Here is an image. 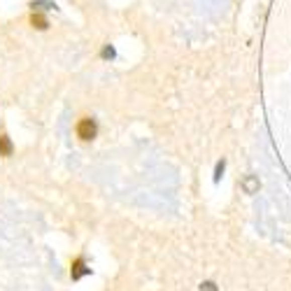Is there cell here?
Returning a JSON list of instances; mask_svg holds the SVG:
<instances>
[{
    "instance_id": "9c48e42d",
    "label": "cell",
    "mask_w": 291,
    "mask_h": 291,
    "mask_svg": "<svg viewBox=\"0 0 291 291\" xmlns=\"http://www.w3.org/2000/svg\"><path fill=\"white\" fill-rule=\"evenodd\" d=\"M222 172H224V161H222V163H217V175H215V179L222 177Z\"/></svg>"
},
{
    "instance_id": "ba28073f",
    "label": "cell",
    "mask_w": 291,
    "mask_h": 291,
    "mask_svg": "<svg viewBox=\"0 0 291 291\" xmlns=\"http://www.w3.org/2000/svg\"><path fill=\"white\" fill-rule=\"evenodd\" d=\"M103 56H105V58H112V56H114V49H112V47H105V49H103Z\"/></svg>"
},
{
    "instance_id": "7a4b0ae2",
    "label": "cell",
    "mask_w": 291,
    "mask_h": 291,
    "mask_svg": "<svg viewBox=\"0 0 291 291\" xmlns=\"http://www.w3.org/2000/svg\"><path fill=\"white\" fill-rule=\"evenodd\" d=\"M86 272H89V268H86V263H84V259H82V256L72 261V270H70V275H72V279L84 277Z\"/></svg>"
},
{
    "instance_id": "8992f818",
    "label": "cell",
    "mask_w": 291,
    "mask_h": 291,
    "mask_svg": "<svg viewBox=\"0 0 291 291\" xmlns=\"http://www.w3.org/2000/svg\"><path fill=\"white\" fill-rule=\"evenodd\" d=\"M31 7L33 10H54V3H51V0H38V3H31Z\"/></svg>"
},
{
    "instance_id": "52a82bcc",
    "label": "cell",
    "mask_w": 291,
    "mask_h": 291,
    "mask_svg": "<svg viewBox=\"0 0 291 291\" xmlns=\"http://www.w3.org/2000/svg\"><path fill=\"white\" fill-rule=\"evenodd\" d=\"M201 291H219V289H217L215 282H203V284H201Z\"/></svg>"
},
{
    "instance_id": "3957f363",
    "label": "cell",
    "mask_w": 291,
    "mask_h": 291,
    "mask_svg": "<svg viewBox=\"0 0 291 291\" xmlns=\"http://www.w3.org/2000/svg\"><path fill=\"white\" fill-rule=\"evenodd\" d=\"M242 189H245L247 193H256V191H259V179L252 177V175L245 177V179H242Z\"/></svg>"
},
{
    "instance_id": "5b68a950",
    "label": "cell",
    "mask_w": 291,
    "mask_h": 291,
    "mask_svg": "<svg viewBox=\"0 0 291 291\" xmlns=\"http://www.w3.org/2000/svg\"><path fill=\"white\" fill-rule=\"evenodd\" d=\"M12 154V142L7 135H0V156H10Z\"/></svg>"
},
{
    "instance_id": "277c9868",
    "label": "cell",
    "mask_w": 291,
    "mask_h": 291,
    "mask_svg": "<svg viewBox=\"0 0 291 291\" xmlns=\"http://www.w3.org/2000/svg\"><path fill=\"white\" fill-rule=\"evenodd\" d=\"M31 24H33V28H38V31H45L47 26H49V21L42 17L40 12H33V17H31Z\"/></svg>"
},
{
    "instance_id": "6da1fadb",
    "label": "cell",
    "mask_w": 291,
    "mask_h": 291,
    "mask_svg": "<svg viewBox=\"0 0 291 291\" xmlns=\"http://www.w3.org/2000/svg\"><path fill=\"white\" fill-rule=\"evenodd\" d=\"M75 133H77V138H79V140L89 142V140L95 138V133H98V126H95V121L91 119V117H82V119L77 121Z\"/></svg>"
}]
</instances>
